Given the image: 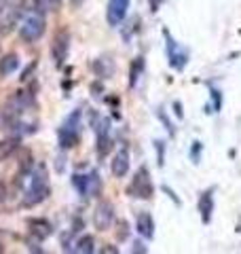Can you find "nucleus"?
<instances>
[{"instance_id": "9d476101", "label": "nucleus", "mask_w": 241, "mask_h": 254, "mask_svg": "<svg viewBox=\"0 0 241 254\" xmlns=\"http://www.w3.org/2000/svg\"><path fill=\"white\" fill-rule=\"evenodd\" d=\"M127 172H129V150L120 148L115 155V159H112V174L117 178H123Z\"/></svg>"}, {"instance_id": "5701e85b", "label": "nucleus", "mask_w": 241, "mask_h": 254, "mask_svg": "<svg viewBox=\"0 0 241 254\" xmlns=\"http://www.w3.org/2000/svg\"><path fill=\"white\" fill-rule=\"evenodd\" d=\"M195 144H197V146H192V153H190V155H192V159L197 161V159H199V153H201V144H199V142H195Z\"/></svg>"}, {"instance_id": "bb28decb", "label": "nucleus", "mask_w": 241, "mask_h": 254, "mask_svg": "<svg viewBox=\"0 0 241 254\" xmlns=\"http://www.w3.org/2000/svg\"><path fill=\"white\" fill-rule=\"evenodd\" d=\"M55 168H58V172H63V159H58V163H55Z\"/></svg>"}, {"instance_id": "b1692460", "label": "nucleus", "mask_w": 241, "mask_h": 254, "mask_svg": "<svg viewBox=\"0 0 241 254\" xmlns=\"http://www.w3.org/2000/svg\"><path fill=\"white\" fill-rule=\"evenodd\" d=\"M174 113L178 115V119H182V117H184V113H182V104H180V102H176V104H174Z\"/></svg>"}, {"instance_id": "cd10ccee", "label": "nucleus", "mask_w": 241, "mask_h": 254, "mask_svg": "<svg viewBox=\"0 0 241 254\" xmlns=\"http://www.w3.org/2000/svg\"><path fill=\"white\" fill-rule=\"evenodd\" d=\"M135 248H133V252H146V248H142V244L138 242V244H133Z\"/></svg>"}, {"instance_id": "39448f33", "label": "nucleus", "mask_w": 241, "mask_h": 254, "mask_svg": "<svg viewBox=\"0 0 241 254\" xmlns=\"http://www.w3.org/2000/svg\"><path fill=\"white\" fill-rule=\"evenodd\" d=\"M152 193H155V189H152V182H150V174L146 168H140L129 185V195L140 197V199H150Z\"/></svg>"}, {"instance_id": "f3484780", "label": "nucleus", "mask_w": 241, "mask_h": 254, "mask_svg": "<svg viewBox=\"0 0 241 254\" xmlns=\"http://www.w3.org/2000/svg\"><path fill=\"white\" fill-rule=\"evenodd\" d=\"M93 246H95L93 235H83V237H80V240L76 242V252L89 254V252H93Z\"/></svg>"}, {"instance_id": "a211bd4d", "label": "nucleus", "mask_w": 241, "mask_h": 254, "mask_svg": "<svg viewBox=\"0 0 241 254\" xmlns=\"http://www.w3.org/2000/svg\"><path fill=\"white\" fill-rule=\"evenodd\" d=\"M13 150H15L13 140H0V161L9 159V155H13Z\"/></svg>"}, {"instance_id": "412c9836", "label": "nucleus", "mask_w": 241, "mask_h": 254, "mask_svg": "<svg viewBox=\"0 0 241 254\" xmlns=\"http://www.w3.org/2000/svg\"><path fill=\"white\" fill-rule=\"evenodd\" d=\"M155 146H157V155H159V165H163L165 161V146H163V142H159V140H155Z\"/></svg>"}, {"instance_id": "423d86ee", "label": "nucleus", "mask_w": 241, "mask_h": 254, "mask_svg": "<svg viewBox=\"0 0 241 254\" xmlns=\"http://www.w3.org/2000/svg\"><path fill=\"white\" fill-rule=\"evenodd\" d=\"M112 220H115V208H112V203H108V201L98 203V208H95V212H93L95 227H98L100 231H108Z\"/></svg>"}, {"instance_id": "7ed1b4c3", "label": "nucleus", "mask_w": 241, "mask_h": 254, "mask_svg": "<svg viewBox=\"0 0 241 254\" xmlns=\"http://www.w3.org/2000/svg\"><path fill=\"white\" fill-rule=\"evenodd\" d=\"M19 0H0V32L6 34L19 21Z\"/></svg>"}, {"instance_id": "f257e3e1", "label": "nucleus", "mask_w": 241, "mask_h": 254, "mask_svg": "<svg viewBox=\"0 0 241 254\" xmlns=\"http://www.w3.org/2000/svg\"><path fill=\"white\" fill-rule=\"evenodd\" d=\"M49 195V180H47V172L45 168H38L34 174L30 176V187L23 195V205H36L43 199H47Z\"/></svg>"}, {"instance_id": "6e6552de", "label": "nucleus", "mask_w": 241, "mask_h": 254, "mask_svg": "<svg viewBox=\"0 0 241 254\" xmlns=\"http://www.w3.org/2000/svg\"><path fill=\"white\" fill-rule=\"evenodd\" d=\"M68 49H70V34L66 30H61V32H58V36H55V41H53V60L58 66H61L63 60H66Z\"/></svg>"}, {"instance_id": "2eb2a0df", "label": "nucleus", "mask_w": 241, "mask_h": 254, "mask_svg": "<svg viewBox=\"0 0 241 254\" xmlns=\"http://www.w3.org/2000/svg\"><path fill=\"white\" fill-rule=\"evenodd\" d=\"M100 189H102V182H100L98 172H91L89 176H87V189H85V197H89V195H98V193H100Z\"/></svg>"}, {"instance_id": "aec40b11", "label": "nucleus", "mask_w": 241, "mask_h": 254, "mask_svg": "<svg viewBox=\"0 0 241 254\" xmlns=\"http://www.w3.org/2000/svg\"><path fill=\"white\" fill-rule=\"evenodd\" d=\"M72 187H74L80 195L85 197V189H87V176L83 174H74V178H72Z\"/></svg>"}, {"instance_id": "393cba45", "label": "nucleus", "mask_w": 241, "mask_h": 254, "mask_svg": "<svg viewBox=\"0 0 241 254\" xmlns=\"http://www.w3.org/2000/svg\"><path fill=\"white\" fill-rule=\"evenodd\" d=\"M119 229H120V231H119V240H125V229H127V225H125V222H119Z\"/></svg>"}, {"instance_id": "f8f14e48", "label": "nucleus", "mask_w": 241, "mask_h": 254, "mask_svg": "<svg viewBox=\"0 0 241 254\" xmlns=\"http://www.w3.org/2000/svg\"><path fill=\"white\" fill-rule=\"evenodd\" d=\"M30 231L34 237H38V240H47L51 233H53V229L49 225V220H45V218H32L30 222Z\"/></svg>"}, {"instance_id": "1a4fd4ad", "label": "nucleus", "mask_w": 241, "mask_h": 254, "mask_svg": "<svg viewBox=\"0 0 241 254\" xmlns=\"http://www.w3.org/2000/svg\"><path fill=\"white\" fill-rule=\"evenodd\" d=\"M165 38H167V55H170V66L176 70H182L186 66V53H182L178 47H176L174 38L170 36V32L165 30Z\"/></svg>"}, {"instance_id": "4468645a", "label": "nucleus", "mask_w": 241, "mask_h": 254, "mask_svg": "<svg viewBox=\"0 0 241 254\" xmlns=\"http://www.w3.org/2000/svg\"><path fill=\"white\" fill-rule=\"evenodd\" d=\"M19 66V60H17V55L11 53V55H6V58L0 60V74L2 76H9L11 72H15Z\"/></svg>"}, {"instance_id": "9b49d317", "label": "nucleus", "mask_w": 241, "mask_h": 254, "mask_svg": "<svg viewBox=\"0 0 241 254\" xmlns=\"http://www.w3.org/2000/svg\"><path fill=\"white\" fill-rule=\"evenodd\" d=\"M199 212H201V220H203V225H207V222L212 220V212H214V193L212 190H205V193L201 195Z\"/></svg>"}, {"instance_id": "dca6fc26", "label": "nucleus", "mask_w": 241, "mask_h": 254, "mask_svg": "<svg viewBox=\"0 0 241 254\" xmlns=\"http://www.w3.org/2000/svg\"><path fill=\"white\" fill-rule=\"evenodd\" d=\"M142 72H144V60L135 58V62L131 64V72H129V87H135V83H138Z\"/></svg>"}, {"instance_id": "4be33fe9", "label": "nucleus", "mask_w": 241, "mask_h": 254, "mask_svg": "<svg viewBox=\"0 0 241 254\" xmlns=\"http://www.w3.org/2000/svg\"><path fill=\"white\" fill-rule=\"evenodd\" d=\"M159 119H163V123H165V127H167V131H170L172 136H174V127H172V123H170V119L165 117V113H163V110H159Z\"/></svg>"}, {"instance_id": "f03ea898", "label": "nucleus", "mask_w": 241, "mask_h": 254, "mask_svg": "<svg viewBox=\"0 0 241 254\" xmlns=\"http://www.w3.org/2000/svg\"><path fill=\"white\" fill-rule=\"evenodd\" d=\"M19 34L26 43H34L45 34V17L38 11H30L19 23Z\"/></svg>"}, {"instance_id": "0eeeda50", "label": "nucleus", "mask_w": 241, "mask_h": 254, "mask_svg": "<svg viewBox=\"0 0 241 254\" xmlns=\"http://www.w3.org/2000/svg\"><path fill=\"white\" fill-rule=\"evenodd\" d=\"M127 9H129V0H110L108 2V11H106V21L108 26H119L125 19Z\"/></svg>"}, {"instance_id": "20e7f679", "label": "nucleus", "mask_w": 241, "mask_h": 254, "mask_svg": "<svg viewBox=\"0 0 241 254\" xmlns=\"http://www.w3.org/2000/svg\"><path fill=\"white\" fill-rule=\"evenodd\" d=\"M78 121H80V110H74L60 127L58 136H60L61 148H72L78 142Z\"/></svg>"}, {"instance_id": "ddd939ff", "label": "nucleus", "mask_w": 241, "mask_h": 254, "mask_svg": "<svg viewBox=\"0 0 241 254\" xmlns=\"http://www.w3.org/2000/svg\"><path fill=\"white\" fill-rule=\"evenodd\" d=\"M135 229H138V233L144 237V240H152V235H155V220H152V216L148 212H144L138 216V225H135Z\"/></svg>"}, {"instance_id": "a878e982", "label": "nucleus", "mask_w": 241, "mask_h": 254, "mask_svg": "<svg viewBox=\"0 0 241 254\" xmlns=\"http://www.w3.org/2000/svg\"><path fill=\"white\" fill-rule=\"evenodd\" d=\"M148 2H150V9H152V11L159 9V0H148Z\"/></svg>"}, {"instance_id": "6ab92c4d", "label": "nucleus", "mask_w": 241, "mask_h": 254, "mask_svg": "<svg viewBox=\"0 0 241 254\" xmlns=\"http://www.w3.org/2000/svg\"><path fill=\"white\" fill-rule=\"evenodd\" d=\"M55 4H58V0H34V11L45 15L47 11H51Z\"/></svg>"}]
</instances>
